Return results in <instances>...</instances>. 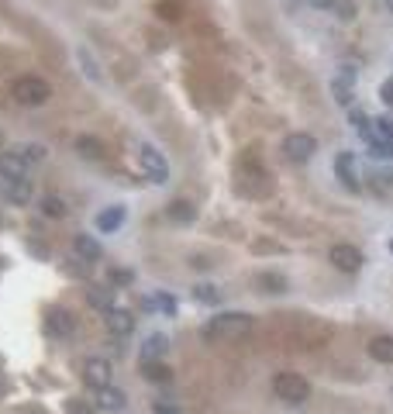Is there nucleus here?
I'll list each match as a JSON object with an SVG mask.
<instances>
[{
    "mask_svg": "<svg viewBox=\"0 0 393 414\" xmlns=\"http://www.w3.org/2000/svg\"><path fill=\"white\" fill-rule=\"evenodd\" d=\"M49 331L52 335H69L73 331V314L69 311H49Z\"/></svg>",
    "mask_w": 393,
    "mask_h": 414,
    "instance_id": "4be33fe9",
    "label": "nucleus"
},
{
    "mask_svg": "<svg viewBox=\"0 0 393 414\" xmlns=\"http://www.w3.org/2000/svg\"><path fill=\"white\" fill-rule=\"evenodd\" d=\"M369 356H372L376 362L393 366V335H376V338L369 342Z\"/></svg>",
    "mask_w": 393,
    "mask_h": 414,
    "instance_id": "ddd939ff",
    "label": "nucleus"
},
{
    "mask_svg": "<svg viewBox=\"0 0 393 414\" xmlns=\"http://www.w3.org/2000/svg\"><path fill=\"white\" fill-rule=\"evenodd\" d=\"M11 97H14L21 107H42V104H49V97H52V83L42 80V76H18V80L11 83Z\"/></svg>",
    "mask_w": 393,
    "mask_h": 414,
    "instance_id": "f257e3e1",
    "label": "nucleus"
},
{
    "mask_svg": "<svg viewBox=\"0 0 393 414\" xmlns=\"http://www.w3.org/2000/svg\"><path fill=\"white\" fill-rule=\"evenodd\" d=\"M8 393V380H4V373H0V397Z\"/></svg>",
    "mask_w": 393,
    "mask_h": 414,
    "instance_id": "f704fd0d",
    "label": "nucleus"
},
{
    "mask_svg": "<svg viewBox=\"0 0 393 414\" xmlns=\"http://www.w3.org/2000/svg\"><path fill=\"white\" fill-rule=\"evenodd\" d=\"M80 63H83V73H87L90 80H100V69H97V63L90 59V52H87V49H80Z\"/></svg>",
    "mask_w": 393,
    "mask_h": 414,
    "instance_id": "c756f323",
    "label": "nucleus"
},
{
    "mask_svg": "<svg viewBox=\"0 0 393 414\" xmlns=\"http://www.w3.org/2000/svg\"><path fill=\"white\" fill-rule=\"evenodd\" d=\"M335 11H338L341 21H352V18H355V4H352V0H335Z\"/></svg>",
    "mask_w": 393,
    "mask_h": 414,
    "instance_id": "7c9ffc66",
    "label": "nucleus"
},
{
    "mask_svg": "<svg viewBox=\"0 0 393 414\" xmlns=\"http://www.w3.org/2000/svg\"><path fill=\"white\" fill-rule=\"evenodd\" d=\"M107 331L111 335H117V338H124V335H131L135 331V318H131V311H121V307H114V311H107Z\"/></svg>",
    "mask_w": 393,
    "mask_h": 414,
    "instance_id": "6e6552de",
    "label": "nucleus"
},
{
    "mask_svg": "<svg viewBox=\"0 0 393 414\" xmlns=\"http://www.w3.org/2000/svg\"><path fill=\"white\" fill-rule=\"evenodd\" d=\"M124 218H128V211H124V207L121 204H114V207H104V211L97 215V232H117L121 225H124Z\"/></svg>",
    "mask_w": 393,
    "mask_h": 414,
    "instance_id": "1a4fd4ad",
    "label": "nucleus"
},
{
    "mask_svg": "<svg viewBox=\"0 0 393 414\" xmlns=\"http://www.w3.org/2000/svg\"><path fill=\"white\" fill-rule=\"evenodd\" d=\"M390 252H393V242H390Z\"/></svg>",
    "mask_w": 393,
    "mask_h": 414,
    "instance_id": "e433bc0d",
    "label": "nucleus"
},
{
    "mask_svg": "<svg viewBox=\"0 0 393 414\" xmlns=\"http://www.w3.org/2000/svg\"><path fill=\"white\" fill-rule=\"evenodd\" d=\"M166 349H169V338H166V335H148L145 345H142V362H155Z\"/></svg>",
    "mask_w": 393,
    "mask_h": 414,
    "instance_id": "f3484780",
    "label": "nucleus"
},
{
    "mask_svg": "<svg viewBox=\"0 0 393 414\" xmlns=\"http://www.w3.org/2000/svg\"><path fill=\"white\" fill-rule=\"evenodd\" d=\"M169 218L179 221V225H190V221L196 218V207H193L190 200H172V204H169Z\"/></svg>",
    "mask_w": 393,
    "mask_h": 414,
    "instance_id": "5701e85b",
    "label": "nucleus"
},
{
    "mask_svg": "<svg viewBox=\"0 0 393 414\" xmlns=\"http://www.w3.org/2000/svg\"><path fill=\"white\" fill-rule=\"evenodd\" d=\"M283 152H287V159H293V162H307V159L317 152V142H314V135H307V131H293V135H287Z\"/></svg>",
    "mask_w": 393,
    "mask_h": 414,
    "instance_id": "423d86ee",
    "label": "nucleus"
},
{
    "mask_svg": "<svg viewBox=\"0 0 393 414\" xmlns=\"http://www.w3.org/2000/svg\"><path fill=\"white\" fill-rule=\"evenodd\" d=\"M159 414H176V411H169V407H159Z\"/></svg>",
    "mask_w": 393,
    "mask_h": 414,
    "instance_id": "c9c22d12",
    "label": "nucleus"
},
{
    "mask_svg": "<svg viewBox=\"0 0 393 414\" xmlns=\"http://www.w3.org/2000/svg\"><path fill=\"white\" fill-rule=\"evenodd\" d=\"M348 124H352V128H355V131H359L362 138H366V131H369V118H366L362 111H355V107H348Z\"/></svg>",
    "mask_w": 393,
    "mask_h": 414,
    "instance_id": "bb28decb",
    "label": "nucleus"
},
{
    "mask_svg": "<svg viewBox=\"0 0 393 414\" xmlns=\"http://www.w3.org/2000/svg\"><path fill=\"white\" fill-rule=\"evenodd\" d=\"M38 207H42V215H45V218H66V215H69V204H66L59 193H45Z\"/></svg>",
    "mask_w": 393,
    "mask_h": 414,
    "instance_id": "2eb2a0df",
    "label": "nucleus"
},
{
    "mask_svg": "<svg viewBox=\"0 0 393 414\" xmlns=\"http://www.w3.org/2000/svg\"><path fill=\"white\" fill-rule=\"evenodd\" d=\"M145 376L155 380V383H166V380H169V369H166L162 362H145Z\"/></svg>",
    "mask_w": 393,
    "mask_h": 414,
    "instance_id": "c85d7f7f",
    "label": "nucleus"
},
{
    "mask_svg": "<svg viewBox=\"0 0 393 414\" xmlns=\"http://www.w3.org/2000/svg\"><path fill=\"white\" fill-rule=\"evenodd\" d=\"M111 376H114V366H111L104 356H90V359L83 362V380H87L93 390L111 386Z\"/></svg>",
    "mask_w": 393,
    "mask_h": 414,
    "instance_id": "0eeeda50",
    "label": "nucleus"
},
{
    "mask_svg": "<svg viewBox=\"0 0 393 414\" xmlns=\"http://www.w3.org/2000/svg\"><path fill=\"white\" fill-rule=\"evenodd\" d=\"M111 280H114V283H131L135 276H131L128 270H114V273H111Z\"/></svg>",
    "mask_w": 393,
    "mask_h": 414,
    "instance_id": "473e14b6",
    "label": "nucleus"
},
{
    "mask_svg": "<svg viewBox=\"0 0 393 414\" xmlns=\"http://www.w3.org/2000/svg\"><path fill=\"white\" fill-rule=\"evenodd\" d=\"M311 8H321V11H328V8H335V0H307Z\"/></svg>",
    "mask_w": 393,
    "mask_h": 414,
    "instance_id": "72a5a7b5",
    "label": "nucleus"
},
{
    "mask_svg": "<svg viewBox=\"0 0 393 414\" xmlns=\"http://www.w3.org/2000/svg\"><path fill=\"white\" fill-rule=\"evenodd\" d=\"M273 393H276L280 400H287V404H304V400L311 397V383H307L300 373L283 369V373L273 376Z\"/></svg>",
    "mask_w": 393,
    "mask_h": 414,
    "instance_id": "7ed1b4c3",
    "label": "nucleus"
},
{
    "mask_svg": "<svg viewBox=\"0 0 393 414\" xmlns=\"http://www.w3.org/2000/svg\"><path fill=\"white\" fill-rule=\"evenodd\" d=\"M148 307H159V311H166V314H176V301L169 297V294H159V297H152V301H145Z\"/></svg>",
    "mask_w": 393,
    "mask_h": 414,
    "instance_id": "cd10ccee",
    "label": "nucleus"
},
{
    "mask_svg": "<svg viewBox=\"0 0 393 414\" xmlns=\"http://www.w3.org/2000/svg\"><path fill=\"white\" fill-rule=\"evenodd\" d=\"M379 97H383V100H386V104L393 107V76H390V80H386V83L379 87Z\"/></svg>",
    "mask_w": 393,
    "mask_h": 414,
    "instance_id": "2f4dec72",
    "label": "nucleus"
},
{
    "mask_svg": "<svg viewBox=\"0 0 393 414\" xmlns=\"http://www.w3.org/2000/svg\"><path fill=\"white\" fill-rule=\"evenodd\" d=\"M335 173H338V179L348 186V190H359V179H355V162H352V152H341L338 159H335Z\"/></svg>",
    "mask_w": 393,
    "mask_h": 414,
    "instance_id": "f8f14e48",
    "label": "nucleus"
},
{
    "mask_svg": "<svg viewBox=\"0 0 393 414\" xmlns=\"http://www.w3.org/2000/svg\"><path fill=\"white\" fill-rule=\"evenodd\" d=\"M76 152H80L83 159H104V142L93 138V135H80V138H76Z\"/></svg>",
    "mask_w": 393,
    "mask_h": 414,
    "instance_id": "6ab92c4d",
    "label": "nucleus"
},
{
    "mask_svg": "<svg viewBox=\"0 0 393 414\" xmlns=\"http://www.w3.org/2000/svg\"><path fill=\"white\" fill-rule=\"evenodd\" d=\"M11 152H14V155H18L25 166H35V162H42V159H45V145H38V142H25V145H14Z\"/></svg>",
    "mask_w": 393,
    "mask_h": 414,
    "instance_id": "dca6fc26",
    "label": "nucleus"
},
{
    "mask_svg": "<svg viewBox=\"0 0 393 414\" xmlns=\"http://www.w3.org/2000/svg\"><path fill=\"white\" fill-rule=\"evenodd\" d=\"M138 159H142V169L148 173V179L152 183H169V162L162 159V152L155 149V145H142L138 149Z\"/></svg>",
    "mask_w": 393,
    "mask_h": 414,
    "instance_id": "20e7f679",
    "label": "nucleus"
},
{
    "mask_svg": "<svg viewBox=\"0 0 393 414\" xmlns=\"http://www.w3.org/2000/svg\"><path fill=\"white\" fill-rule=\"evenodd\" d=\"M193 297L201 301V304H218V301H221L218 287H211V283H204V287H196V290H193Z\"/></svg>",
    "mask_w": 393,
    "mask_h": 414,
    "instance_id": "a878e982",
    "label": "nucleus"
},
{
    "mask_svg": "<svg viewBox=\"0 0 393 414\" xmlns=\"http://www.w3.org/2000/svg\"><path fill=\"white\" fill-rule=\"evenodd\" d=\"M73 249H76V256H80L83 263H97V259L104 256V249H100V242H97L93 235H76V239H73Z\"/></svg>",
    "mask_w": 393,
    "mask_h": 414,
    "instance_id": "9b49d317",
    "label": "nucleus"
},
{
    "mask_svg": "<svg viewBox=\"0 0 393 414\" xmlns=\"http://www.w3.org/2000/svg\"><path fill=\"white\" fill-rule=\"evenodd\" d=\"M249 328H252V318H249V314H238V311H232V314H218V318H211V325L204 328V338H207V342L242 338Z\"/></svg>",
    "mask_w": 393,
    "mask_h": 414,
    "instance_id": "f03ea898",
    "label": "nucleus"
},
{
    "mask_svg": "<svg viewBox=\"0 0 393 414\" xmlns=\"http://www.w3.org/2000/svg\"><path fill=\"white\" fill-rule=\"evenodd\" d=\"M97 404L93 400H83V397H69L66 400V414H93Z\"/></svg>",
    "mask_w": 393,
    "mask_h": 414,
    "instance_id": "393cba45",
    "label": "nucleus"
},
{
    "mask_svg": "<svg viewBox=\"0 0 393 414\" xmlns=\"http://www.w3.org/2000/svg\"><path fill=\"white\" fill-rule=\"evenodd\" d=\"M100 411H121L124 407V393L121 390H114V386H104V390H97V400H93Z\"/></svg>",
    "mask_w": 393,
    "mask_h": 414,
    "instance_id": "a211bd4d",
    "label": "nucleus"
},
{
    "mask_svg": "<svg viewBox=\"0 0 393 414\" xmlns=\"http://www.w3.org/2000/svg\"><path fill=\"white\" fill-rule=\"evenodd\" d=\"M87 301H90L97 311H104V314L114 311V290H111V287H93V290L87 294Z\"/></svg>",
    "mask_w": 393,
    "mask_h": 414,
    "instance_id": "412c9836",
    "label": "nucleus"
},
{
    "mask_svg": "<svg viewBox=\"0 0 393 414\" xmlns=\"http://www.w3.org/2000/svg\"><path fill=\"white\" fill-rule=\"evenodd\" d=\"M256 287L262 294H287V276H280V273H259Z\"/></svg>",
    "mask_w": 393,
    "mask_h": 414,
    "instance_id": "aec40b11",
    "label": "nucleus"
},
{
    "mask_svg": "<svg viewBox=\"0 0 393 414\" xmlns=\"http://www.w3.org/2000/svg\"><path fill=\"white\" fill-rule=\"evenodd\" d=\"M328 263H331L335 270H341V273H359V270H362V252H359L355 246H348V242H338V246H331Z\"/></svg>",
    "mask_w": 393,
    "mask_h": 414,
    "instance_id": "39448f33",
    "label": "nucleus"
},
{
    "mask_svg": "<svg viewBox=\"0 0 393 414\" xmlns=\"http://www.w3.org/2000/svg\"><path fill=\"white\" fill-rule=\"evenodd\" d=\"M352 87H355V83H348V80H335V83H331V94H335V100H338L341 107H352Z\"/></svg>",
    "mask_w": 393,
    "mask_h": 414,
    "instance_id": "b1692460",
    "label": "nucleus"
},
{
    "mask_svg": "<svg viewBox=\"0 0 393 414\" xmlns=\"http://www.w3.org/2000/svg\"><path fill=\"white\" fill-rule=\"evenodd\" d=\"M25 173H28V166H25L14 152H4V155H0V176H8V179H25Z\"/></svg>",
    "mask_w": 393,
    "mask_h": 414,
    "instance_id": "4468645a",
    "label": "nucleus"
},
{
    "mask_svg": "<svg viewBox=\"0 0 393 414\" xmlns=\"http://www.w3.org/2000/svg\"><path fill=\"white\" fill-rule=\"evenodd\" d=\"M32 193H35V190H32V179L25 176V179H11V183H8L4 200H8V204H14V207H25V204L32 200Z\"/></svg>",
    "mask_w": 393,
    "mask_h": 414,
    "instance_id": "9d476101",
    "label": "nucleus"
}]
</instances>
